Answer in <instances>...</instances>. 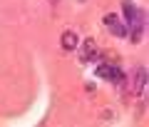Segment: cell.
<instances>
[{
	"label": "cell",
	"mask_w": 149,
	"mask_h": 127,
	"mask_svg": "<svg viewBox=\"0 0 149 127\" xmlns=\"http://www.w3.org/2000/svg\"><path fill=\"white\" fill-rule=\"evenodd\" d=\"M144 85H147V67H134L129 75H124L122 85L119 87H124V95L127 97H139L144 92Z\"/></svg>",
	"instance_id": "2"
},
{
	"label": "cell",
	"mask_w": 149,
	"mask_h": 127,
	"mask_svg": "<svg viewBox=\"0 0 149 127\" xmlns=\"http://www.w3.org/2000/svg\"><path fill=\"white\" fill-rule=\"evenodd\" d=\"M97 53H100V48H97L95 37H87L82 42V48H80V62H92L97 58Z\"/></svg>",
	"instance_id": "5"
},
{
	"label": "cell",
	"mask_w": 149,
	"mask_h": 127,
	"mask_svg": "<svg viewBox=\"0 0 149 127\" xmlns=\"http://www.w3.org/2000/svg\"><path fill=\"white\" fill-rule=\"evenodd\" d=\"M122 10H124V18H127V20H124L127 22V30H129L127 37H132V42H142L144 27H147V15H144V10L137 8L132 0H122Z\"/></svg>",
	"instance_id": "1"
},
{
	"label": "cell",
	"mask_w": 149,
	"mask_h": 127,
	"mask_svg": "<svg viewBox=\"0 0 149 127\" xmlns=\"http://www.w3.org/2000/svg\"><path fill=\"white\" fill-rule=\"evenodd\" d=\"M60 45H62V50H74L77 45H80V37H77V32L74 30H65L62 32V37H60Z\"/></svg>",
	"instance_id": "6"
},
{
	"label": "cell",
	"mask_w": 149,
	"mask_h": 127,
	"mask_svg": "<svg viewBox=\"0 0 149 127\" xmlns=\"http://www.w3.org/2000/svg\"><path fill=\"white\" fill-rule=\"evenodd\" d=\"M102 22H104L107 32H112L114 37H127L129 30H127V22L119 20V15H114V13H107L104 18H102Z\"/></svg>",
	"instance_id": "4"
},
{
	"label": "cell",
	"mask_w": 149,
	"mask_h": 127,
	"mask_svg": "<svg viewBox=\"0 0 149 127\" xmlns=\"http://www.w3.org/2000/svg\"><path fill=\"white\" fill-rule=\"evenodd\" d=\"M95 72H97V77L107 80V82H112V85H122V80H124L122 67L114 65V62H100V65L95 67Z\"/></svg>",
	"instance_id": "3"
}]
</instances>
